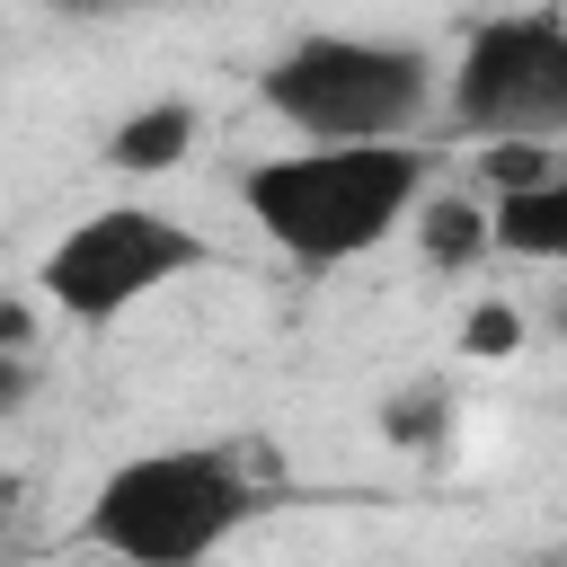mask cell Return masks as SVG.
<instances>
[{
	"label": "cell",
	"mask_w": 567,
	"mask_h": 567,
	"mask_svg": "<svg viewBox=\"0 0 567 567\" xmlns=\"http://www.w3.org/2000/svg\"><path fill=\"white\" fill-rule=\"evenodd\" d=\"M434 186V142H310L239 168L248 221L310 275L372 257L390 230H408L416 195Z\"/></svg>",
	"instance_id": "cell-1"
},
{
	"label": "cell",
	"mask_w": 567,
	"mask_h": 567,
	"mask_svg": "<svg viewBox=\"0 0 567 567\" xmlns=\"http://www.w3.org/2000/svg\"><path fill=\"white\" fill-rule=\"evenodd\" d=\"M266 505H275L266 478L230 443H168V452H133L97 478L80 540L106 558H133V567H204Z\"/></svg>",
	"instance_id": "cell-2"
},
{
	"label": "cell",
	"mask_w": 567,
	"mask_h": 567,
	"mask_svg": "<svg viewBox=\"0 0 567 567\" xmlns=\"http://www.w3.org/2000/svg\"><path fill=\"white\" fill-rule=\"evenodd\" d=\"M434 53L399 35H292L257 71V97L301 142H399L434 115Z\"/></svg>",
	"instance_id": "cell-3"
},
{
	"label": "cell",
	"mask_w": 567,
	"mask_h": 567,
	"mask_svg": "<svg viewBox=\"0 0 567 567\" xmlns=\"http://www.w3.org/2000/svg\"><path fill=\"white\" fill-rule=\"evenodd\" d=\"M195 266H213V239L186 230L177 213L159 204H106L89 221H71L44 266H35V292L44 310H62L71 328H115L124 310H142L151 292L186 284Z\"/></svg>",
	"instance_id": "cell-4"
},
{
	"label": "cell",
	"mask_w": 567,
	"mask_h": 567,
	"mask_svg": "<svg viewBox=\"0 0 567 567\" xmlns=\"http://www.w3.org/2000/svg\"><path fill=\"white\" fill-rule=\"evenodd\" d=\"M443 106L478 142H558L567 133V18L514 9L470 27L461 62L443 71Z\"/></svg>",
	"instance_id": "cell-5"
},
{
	"label": "cell",
	"mask_w": 567,
	"mask_h": 567,
	"mask_svg": "<svg viewBox=\"0 0 567 567\" xmlns=\"http://www.w3.org/2000/svg\"><path fill=\"white\" fill-rule=\"evenodd\" d=\"M487 248L532 257V266L567 257V177L549 168V177H532V186H496V204H487Z\"/></svg>",
	"instance_id": "cell-6"
},
{
	"label": "cell",
	"mask_w": 567,
	"mask_h": 567,
	"mask_svg": "<svg viewBox=\"0 0 567 567\" xmlns=\"http://www.w3.org/2000/svg\"><path fill=\"white\" fill-rule=\"evenodd\" d=\"M186 142H195V106H186V97H151V106H133V115L106 133V168L159 177V168L186 159Z\"/></svg>",
	"instance_id": "cell-7"
},
{
	"label": "cell",
	"mask_w": 567,
	"mask_h": 567,
	"mask_svg": "<svg viewBox=\"0 0 567 567\" xmlns=\"http://www.w3.org/2000/svg\"><path fill=\"white\" fill-rule=\"evenodd\" d=\"M416 248H425V266H478L487 257V204H470V195H416Z\"/></svg>",
	"instance_id": "cell-8"
},
{
	"label": "cell",
	"mask_w": 567,
	"mask_h": 567,
	"mask_svg": "<svg viewBox=\"0 0 567 567\" xmlns=\"http://www.w3.org/2000/svg\"><path fill=\"white\" fill-rule=\"evenodd\" d=\"M549 168H558L549 142H487V159H478L487 186H532V177H549Z\"/></svg>",
	"instance_id": "cell-9"
},
{
	"label": "cell",
	"mask_w": 567,
	"mask_h": 567,
	"mask_svg": "<svg viewBox=\"0 0 567 567\" xmlns=\"http://www.w3.org/2000/svg\"><path fill=\"white\" fill-rule=\"evenodd\" d=\"M461 346H470V354H514V346H523V319H514L505 301H478V310L461 319Z\"/></svg>",
	"instance_id": "cell-10"
},
{
	"label": "cell",
	"mask_w": 567,
	"mask_h": 567,
	"mask_svg": "<svg viewBox=\"0 0 567 567\" xmlns=\"http://www.w3.org/2000/svg\"><path fill=\"white\" fill-rule=\"evenodd\" d=\"M35 399V346H0V425Z\"/></svg>",
	"instance_id": "cell-11"
},
{
	"label": "cell",
	"mask_w": 567,
	"mask_h": 567,
	"mask_svg": "<svg viewBox=\"0 0 567 567\" xmlns=\"http://www.w3.org/2000/svg\"><path fill=\"white\" fill-rule=\"evenodd\" d=\"M434 416H443V390H408V399L390 408V443H425Z\"/></svg>",
	"instance_id": "cell-12"
},
{
	"label": "cell",
	"mask_w": 567,
	"mask_h": 567,
	"mask_svg": "<svg viewBox=\"0 0 567 567\" xmlns=\"http://www.w3.org/2000/svg\"><path fill=\"white\" fill-rule=\"evenodd\" d=\"M53 18H133V9H159V0H44Z\"/></svg>",
	"instance_id": "cell-13"
},
{
	"label": "cell",
	"mask_w": 567,
	"mask_h": 567,
	"mask_svg": "<svg viewBox=\"0 0 567 567\" xmlns=\"http://www.w3.org/2000/svg\"><path fill=\"white\" fill-rule=\"evenodd\" d=\"M0 346H35V337H27V310H18V301H0Z\"/></svg>",
	"instance_id": "cell-14"
},
{
	"label": "cell",
	"mask_w": 567,
	"mask_h": 567,
	"mask_svg": "<svg viewBox=\"0 0 567 567\" xmlns=\"http://www.w3.org/2000/svg\"><path fill=\"white\" fill-rule=\"evenodd\" d=\"M80 567H133V558H106V549H89V558H80Z\"/></svg>",
	"instance_id": "cell-15"
}]
</instances>
